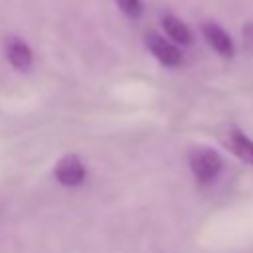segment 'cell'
<instances>
[{
  "label": "cell",
  "mask_w": 253,
  "mask_h": 253,
  "mask_svg": "<svg viewBox=\"0 0 253 253\" xmlns=\"http://www.w3.org/2000/svg\"><path fill=\"white\" fill-rule=\"evenodd\" d=\"M190 170L198 182H211L221 170V156L211 148H198L190 156Z\"/></svg>",
  "instance_id": "obj_1"
},
{
  "label": "cell",
  "mask_w": 253,
  "mask_h": 253,
  "mask_svg": "<svg viewBox=\"0 0 253 253\" xmlns=\"http://www.w3.org/2000/svg\"><path fill=\"white\" fill-rule=\"evenodd\" d=\"M146 47L166 67H176L182 63V51H180L178 43H174L172 40H166L164 36H160L156 32L146 34Z\"/></svg>",
  "instance_id": "obj_2"
},
{
  "label": "cell",
  "mask_w": 253,
  "mask_h": 253,
  "mask_svg": "<svg viewBox=\"0 0 253 253\" xmlns=\"http://www.w3.org/2000/svg\"><path fill=\"white\" fill-rule=\"evenodd\" d=\"M202 36L204 40L208 42V45L219 53L221 57H233L235 55V43H233V38L215 22H204L202 24Z\"/></svg>",
  "instance_id": "obj_3"
},
{
  "label": "cell",
  "mask_w": 253,
  "mask_h": 253,
  "mask_svg": "<svg viewBox=\"0 0 253 253\" xmlns=\"http://www.w3.org/2000/svg\"><path fill=\"white\" fill-rule=\"evenodd\" d=\"M4 51H6V59L10 61V65L14 69H18V71H30L32 69V65H34V51L28 45V42H24L22 38L10 36L6 40Z\"/></svg>",
  "instance_id": "obj_4"
},
{
  "label": "cell",
  "mask_w": 253,
  "mask_h": 253,
  "mask_svg": "<svg viewBox=\"0 0 253 253\" xmlns=\"http://www.w3.org/2000/svg\"><path fill=\"white\" fill-rule=\"evenodd\" d=\"M55 178L67 188H75L85 180V166L77 156H63L55 166Z\"/></svg>",
  "instance_id": "obj_5"
},
{
  "label": "cell",
  "mask_w": 253,
  "mask_h": 253,
  "mask_svg": "<svg viewBox=\"0 0 253 253\" xmlns=\"http://www.w3.org/2000/svg\"><path fill=\"white\" fill-rule=\"evenodd\" d=\"M160 24H162L166 36H168L174 43H178V45H190V43L194 42V34H192V30H190V26H188L184 20H180L178 16H174V14H164V16L160 18Z\"/></svg>",
  "instance_id": "obj_6"
},
{
  "label": "cell",
  "mask_w": 253,
  "mask_h": 253,
  "mask_svg": "<svg viewBox=\"0 0 253 253\" xmlns=\"http://www.w3.org/2000/svg\"><path fill=\"white\" fill-rule=\"evenodd\" d=\"M231 148L241 160L253 164V140L249 136H245L241 130L231 132Z\"/></svg>",
  "instance_id": "obj_7"
},
{
  "label": "cell",
  "mask_w": 253,
  "mask_h": 253,
  "mask_svg": "<svg viewBox=\"0 0 253 253\" xmlns=\"http://www.w3.org/2000/svg\"><path fill=\"white\" fill-rule=\"evenodd\" d=\"M115 4L119 6V10H121L125 16H128V18H132V20L140 18L142 12H144L142 0H115Z\"/></svg>",
  "instance_id": "obj_8"
},
{
  "label": "cell",
  "mask_w": 253,
  "mask_h": 253,
  "mask_svg": "<svg viewBox=\"0 0 253 253\" xmlns=\"http://www.w3.org/2000/svg\"><path fill=\"white\" fill-rule=\"evenodd\" d=\"M243 38H245L247 43L253 45V22H247V24L243 26Z\"/></svg>",
  "instance_id": "obj_9"
}]
</instances>
